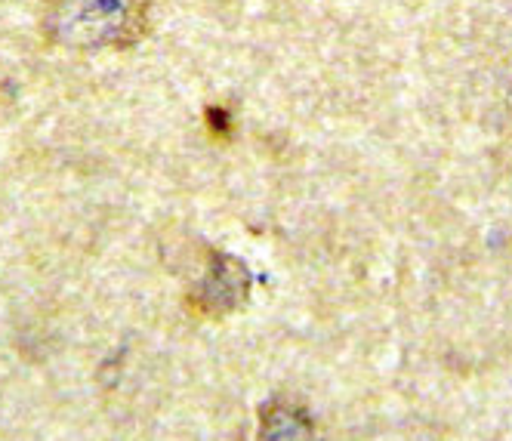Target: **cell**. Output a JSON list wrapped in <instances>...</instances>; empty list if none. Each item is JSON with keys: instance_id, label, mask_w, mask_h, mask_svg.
<instances>
[{"instance_id": "6da1fadb", "label": "cell", "mask_w": 512, "mask_h": 441, "mask_svg": "<svg viewBox=\"0 0 512 441\" xmlns=\"http://www.w3.org/2000/svg\"><path fill=\"white\" fill-rule=\"evenodd\" d=\"M152 28V0H47L44 31L56 47L133 50Z\"/></svg>"}, {"instance_id": "7a4b0ae2", "label": "cell", "mask_w": 512, "mask_h": 441, "mask_svg": "<svg viewBox=\"0 0 512 441\" xmlns=\"http://www.w3.org/2000/svg\"><path fill=\"white\" fill-rule=\"evenodd\" d=\"M250 293V272L229 253H210L207 275L192 287L189 309L201 318H226L244 306Z\"/></svg>"}, {"instance_id": "3957f363", "label": "cell", "mask_w": 512, "mask_h": 441, "mask_svg": "<svg viewBox=\"0 0 512 441\" xmlns=\"http://www.w3.org/2000/svg\"><path fill=\"white\" fill-rule=\"evenodd\" d=\"M260 441H315L312 420L290 401H272L260 417Z\"/></svg>"}]
</instances>
